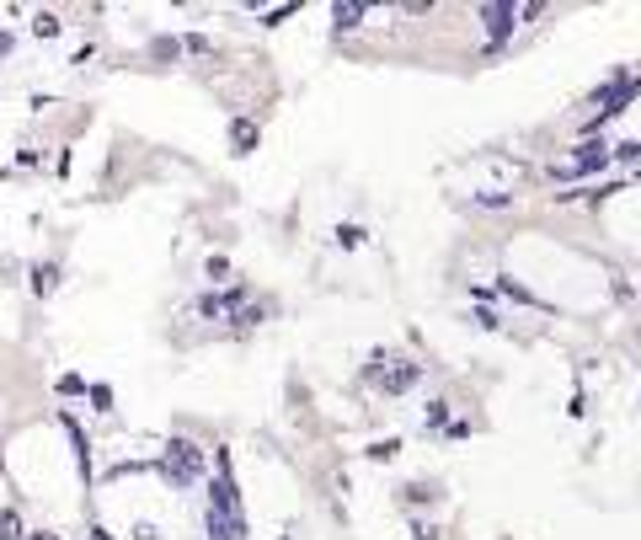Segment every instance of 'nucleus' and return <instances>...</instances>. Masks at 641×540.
Instances as JSON below:
<instances>
[{"label":"nucleus","instance_id":"1","mask_svg":"<svg viewBox=\"0 0 641 540\" xmlns=\"http://www.w3.org/2000/svg\"><path fill=\"white\" fill-rule=\"evenodd\" d=\"M22 535H27L22 508H17V503H6V508H0V540H22Z\"/></svg>","mask_w":641,"mask_h":540},{"label":"nucleus","instance_id":"2","mask_svg":"<svg viewBox=\"0 0 641 540\" xmlns=\"http://www.w3.org/2000/svg\"><path fill=\"white\" fill-rule=\"evenodd\" d=\"M59 289V262H38L33 268V295H54Z\"/></svg>","mask_w":641,"mask_h":540},{"label":"nucleus","instance_id":"3","mask_svg":"<svg viewBox=\"0 0 641 540\" xmlns=\"http://www.w3.org/2000/svg\"><path fill=\"white\" fill-rule=\"evenodd\" d=\"M33 33H38V38H54V33H59V17H54V11H43V17L33 22Z\"/></svg>","mask_w":641,"mask_h":540},{"label":"nucleus","instance_id":"4","mask_svg":"<svg viewBox=\"0 0 641 540\" xmlns=\"http://www.w3.org/2000/svg\"><path fill=\"white\" fill-rule=\"evenodd\" d=\"M91 407H97V412H113V391H107V385H91Z\"/></svg>","mask_w":641,"mask_h":540},{"label":"nucleus","instance_id":"5","mask_svg":"<svg viewBox=\"0 0 641 540\" xmlns=\"http://www.w3.org/2000/svg\"><path fill=\"white\" fill-rule=\"evenodd\" d=\"M81 391H86L81 375H59V396H81Z\"/></svg>","mask_w":641,"mask_h":540},{"label":"nucleus","instance_id":"6","mask_svg":"<svg viewBox=\"0 0 641 540\" xmlns=\"http://www.w3.org/2000/svg\"><path fill=\"white\" fill-rule=\"evenodd\" d=\"M11 54H17V33H11V27H0V65H6Z\"/></svg>","mask_w":641,"mask_h":540},{"label":"nucleus","instance_id":"7","mask_svg":"<svg viewBox=\"0 0 641 540\" xmlns=\"http://www.w3.org/2000/svg\"><path fill=\"white\" fill-rule=\"evenodd\" d=\"M22 540H59L54 530H33V535H22Z\"/></svg>","mask_w":641,"mask_h":540},{"label":"nucleus","instance_id":"8","mask_svg":"<svg viewBox=\"0 0 641 540\" xmlns=\"http://www.w3.org/2000/svg\"><path fill=\"white\" fill-rule=\"evenodd\" d=\"M0 476H6V455H0Z\"/></svg>","mask_w":641,"mask_h":540}]
</instances>
